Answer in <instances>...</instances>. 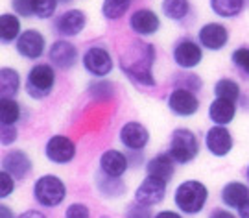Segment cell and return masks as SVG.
<instances>
[{
  "instance_id": "1",
  "label": "cell",
  "mask_w": 249,
  "mask_h": 218,
  "mask_svg": "<svg viewBox=\"0 0 249 218\" xmlns=\"http://www.w3.org/2000/svg\"><path fill=\"white\" fill-rule=\"evenodd\" d=\"M153 59H155L153 45L137 43V45L131 46V50H127L125 54L120 55V69L137 85L153 87L155 85V78L151 73Z\"/></svg>"
},
{
  "instance_id": "2",
  "label": "cell",
  "mask_w": 249,
  "mask_h": 218,
  "mask_svg": "<svg viewBox=\"0 0 249 218\" xmlns=\"http://www.w3.org/2000/svg\"><path fill=\"white\" fill-rule=\"evenodd\" d=\"M207 196H209V191L203 183L196 180H187L174 192V203L178 205L179 211L187 215H196L205 207Z\"/></svg>"
},
{
  "instance_id": "3",
  "label": "cell",
  "mask_w": 249,
  "mask_h": 218,
  "mask_svg": "<svg viewBox=\"0 0 249 218\" xmlns=\"http://www.w3.org/2000/svg\"><path fill=\"white\" fill-rule=\"evenodd\" d=\"M168 154L179 164H187L190 161H194L199 154V141H197L196 133L187 129V127H178L170 139Z\"/></svg>"
},
{
  "instance_id": "4",
  "label": "cell",
  "mask_w": 249,
  "mask_h": 218,
  "mask_svg": "<svg viewBox=\"0 0 249 218\" xmlns=\"http://www.w3.org/2000/svg\"><path fill=\"white\" fill-rule=\"evenodd\" d=\"M55 83V73L50 65L39 63L32 67V71L28 73L26 78V91L32 98L36 100H43L46 98L53 89Z\"/></svg>"
},
{
  "instance_id": "5",
  "label": "cell",
  "mask_w": 249,
  "mask_h": 218,
  "mask_svg": "<svg viewBox=\"0 0 249 218\" xmlns=\"http://www.w3.org/2000/svg\"><path fill=\"white\" fill-rule=\"evenodd\" d=\"M34 196L45 207H57L67 196V187L57 176H41L34 185Z\"/></svg>"
},
{
  "instance_id": "6",
  "label": "cell",
  "mask_w": 249,
  "mask_h": 218,
  "mask_svg": "<svg viewBox=\"0 0 249 218\" xmlns=\"http://www.w3.org/2000/svg\"><path fill=\"white\" fill-rule=\"evenodd\" d=\"M164 196H166V182L153 176H146L139 185V189L135 191V200L144 207L159 205L164 200Z\"/></svg>"
},
{
  "instance_id": "7",
  "label": "cell",
  "mask_w": 249,
  "mask_h": 218,
  "mask_svg": "<svg viewBox=\"0 0 249 218\" xmlns=\"http://www.w3.org/2000/svg\"><path fill=\"white\" fill-rule=\"evenodd\" d=\"M45 154L48 161L55 164H67L76 157V145L72 139L65 135H53L45 146Z\"/></svg>"
},
{
  "instance_id": "8",
  "label": "cell",
  "mask_w": 249,
  "mask_h": 218,
  "mask_svg": "<svg viewBox=\"0 0 249 218\" xmlns=\"http://www.w3.org/2000/svg\"><path fill=\"white\" fill-rule=\"evenodd\" d=\"M83 67L87 69V73L92 76H107L113 71V57L102 46H90L87 52L83 54Z\"/></svg>"
},
{
  "instance_id": "9",
  "label": "cell",
  "mask_w": 249,
  "mask_h": 218,
  "mask_svg": "<svg viewBox=\"0 0 249 218\" xmlns=\"http://www.w3.org/2000/svg\"><path fill=\"white\" fill-rule=\"evenodd\" d=\"M168 108L179 117H192L199 109V100L192 91H188L185 87H178L168 96Z\"/></svg>"
},
{
  "instance_id": "10",
  "label": "cell",
  "mask_w": 249,
  "mask_h": 218,
  "mask_svg": "<svg viewBox=\"0 0 249 218\" xmlns=\"http://www.w3.org/2000/svg\"><path fill=\"white\" fill-rule=\"evenodd\" d=\"M48 57H50V63L55 65L57 69L69 71V69H72V67L76 65V61H78V48L72 45L71 41L59 39V41H55V43L50 46Z\"/></svg>"
},
{
  "instance_id": "11",
  "label": "cell",
  "mask_w": 249,
  "mask_h": 218,
  "mask_svg": "<svg viewBox=\"0 0 249 218\" xmlns=\"http://www.w3.org/2000/svg\"><path fill=\"white\" fill-rule=\"evenodd\" d=\"M17 52L26 59H37L45 52V37L37 30H26L17 39Z\"/></svg>"
},
{
  "instance_id": "12",
  "label": "cell",
  "mask_w": 249,
  "mask_h": 218,
  "mask_svg": "<svg viewBox=\"0 0 249 218\" xmlns=\"http://www.w3.org/2000/svg\"><path fill=\"white\" fill-rule=\"evenodd\" d=\"M205 145L213 155L223 157L232 150V137L227 127L214 126L205 133Z\"/></svg>"
},
{
  "instance_id": "13",
  "label": "cell",
  "mask_w": 249,
  "mask_h": 218,
  "mask_svg": "<svg viewBox=\"0 0 249 218\" xmlns=\"http://www.w3.org/2000/svg\"><path fill=\"white\" fill-rule=\"evenodd\" d=\"M201 57H203V54H201L199 45L190 41V39L179 41L178 45L174 46V61L181 69H194L201 61Z\"/></svg>"
},
{
  "instance_id": "14",
  "label": "cell",
  "mask_w": 249,
  "mask_h": 218,
  "mask_svg": "<svg viewBox=\"0 0 249 218\" xmlns=\"http://www.w3.org/2000/svg\"><path fill=\"white\" fill-rule=\"evenodd\" d=\"M87 24V17L81 9H69L61 17L55 18V30L65 37L78 36Z\"/></svg>"
},
{
  "instance_id": "15",
  "label": "cell",
  "mask_w": 249,
  "mask_h": 218,
  "mask_svg": "<svg viewBox=\"0 0 249 218\" xmlns=\"http://www.w3.org/2000/svg\"><path fill=\"white\" fill-rule=\"evenodd\" d=\"M199 43L209 48V50H222L229 41V32L223 24L218 22H209L199 30Z\"/></svg>"
},
{
  "instance_id": "16",
  "label": "cell",
  "mask_w": 249,
  "mask_h": 218,
  "mask_svg": "<svg viewBox=\"0 0 249 218\" xmlns=\"http://www.w3.org/2000/svg\"><path fill=\"white\" fill-rule=\"evenodd\" d=\"M120 141L129 150H142L150 141V133L141 122H127L120 129Z\"/></svg>"
},
{
  "instance_id": "17",
  "label": "cell",
  "mask_w": 249,
  "mask_h": 218,
  "mask_svg": "<svg viewBox=\"0 0 249 218\" xmlns=\"http://www.w3.org/2000/svg\"><path fill=\"white\" fill-rule=\"evenodd\" d=\"M2 166L13 178L24 180L28 174H30V170H32V161H30L26 152H22V150H11V152H8V154L4 155Z\"/></svg>"
},
{
  "instance_id": "18",
  "label": "cell",
  "mask_w": 249,
  "mask_h": 218,
  "mask_svg": "<svg viewBox=\"0 0 249 218\" xmlns=\"http://www.w3.org/2000/svg\"><path fill=\"white\" fill-rule=\"evenodd\" d=\"M100 168L107 178L118 180L127 170V157L118 150H107L100 157Z\"/></svg>"
},
{
  "instance_id": "19",
  "label": "cell",
  "mask_w": 249,
  "mask_h": 218,
  "mask_svg": "<svg viewBox=\"0 0 249 218\" xmlns=\"http://www.w3.org/2000/svg\"><path fill=\"white\" fill-rule=\"evenodd\" d=\"M129 26L139 36H153L159 30L160 20L151 9H137L129 18Z\"/></svg>"
},
{
  "instance_id": "20",
  "label": "cell",
  "mask_w": 249,
  "mask_h": 218,
  "mask_svg": "<svg viewBox=\"0 0 249 218\" xmlns=\"http://www.w3.org/2000/svg\"><path fill=\"white\" fill-rule=\"evenodd\" d=\"M222 201L227 207L240 209L244 203L249 201V189L240 182H229L222 189Z\"/></svg>"
},
{
  "instance_id": "21",
  "label": "cell",
  "mask_w": 249,
  "mask_h": 218,
  "mask_svg": "<svg viewBox=\"0 0 249 218\" xmlns=\"http://www.w3.org/2000/svg\"><path fill=\"white\" fill-rule=\"evenodd\" d=\"M174 166H176V161L170 154H157L155 157H151L148 164H146V172L148 176H153V178H159V180H164L168 182L170 178L174 176Z\"/></svg>"
},
{
  "instance_id": "22",
  "label": "cell",
  "mask_w": 249,
  "mask_h": 218,
  "mask_svg": "<svg viewBox=\"0 0 249 218\" xmlns=\"http://www.w3.org/2000/svg\"><path fill=\"white\" fill-rule=\"evenodd\" d=\"M236 108H234V102L222 100V98H216L209 108V117L213 122H216L218 126H225L229 124L232 118H234Z\"/></svg>"
},
{
  "instance_id": "23",
  "label": "cell",
  "mask_w": 249,
  "mask_h": 218,
  "mask_svg": "<svg viewBox=\"0 0 249 218\" xmlns=\"http://www.w3.org/2000/svg\"><path fill=\"white\" fill-rule=\"evenodd\" d=\"M18 89H20V76H18V73L9 69V67H4L0 71V94H2V100H6V98L13 100V96H17Z\"/></svg>"
},
{
  "instance_id": "24",
  "label": "cell",
  "mask_w": 249,
  "mask_h": 218,
  "mask_svg": "<svg viewBox=\"0 0 249 218\" xmlns=\"http://www.w3.org/2000/svg\"><path fill=\"white\" fill-rule=\"evenodd\" d=\"M20 37V20L13 13H4L0 17V39L4 45H9L13 39Z\"/></svg>"
},
{
  "instance_id": "25",
  "label": "cell",
  "mask_w": 249,
  "mask_h": 218,
  "mask_svg": "<svg viewBox=\"0 0 249 218\" xmlns=\"http://www.w3.org/2000/svg\"><path fill=\"white\" fill-rule=\"evenodd\" d=\"M246 0H211V8L216 15L223 18H231L240 15Z\"/></svg>"
},
{
  "instance_id": "26",
  "label": "cell",
  "mask_w": 249,
  "mask_h": 218,
  "mask_svg": "<svg viewBox=\"0 0 249 218\" xmlns=\"http://www.w3.org/2000/svg\"><path fill=\"white\" fill-rule=\"evenodd\" d=\"M214 94H216V98L234 102L240 96V87L231 78H222V80H218L216 85H214Z\"/></svg>"
},
{
  "instance_id": "27",
  "label": "cell",
  "mask_w": 249,
  "mask_h": 218,
  "mask_svg": "<svg viewBox=\"0 0 249 218\" xmlns=\"http://www.w3.org/2000/svg\"><path fill=\"white\" fill-rule=\"evenodd\" d=\"M190 11L188 0H162V13L172 20H183Z\"/></svg>"
},
{
  "instance_id": "28",
  "label": "cell",
  "mask_w": 249,
  "mask_h": 218,
  "mask_svg": "<svg viewBox=\"0 0 249 218\" xmlns=\"http://www.w3.org/2000/svg\"><path fill=\"white\" fill-rule=\"evenodd\" d=\"M131 6V0H104L102 4V15L109 20L120 18Z\"/></svg>"
},
{
  "instance_id": "29",
  "label": "cell",
  "mask_w": 249,
  "mask_h": 218,
  "mask_svg": "<svg viewBox=\"0 0 249 218\" xmlns=\"http://www.w3.org/2000/svg\"><path fill=\"white\" fill-rule=\"evenodd\" d=\"M20 118V106L11 98L2 100V109H0V120L2 126H13Z\"/></svg>"
},
{
  "instance_id": "30",
  "label": "cell",
  "mask_w": 249,
  "mask_h": 218,
  "mask_svg": "<svg viewBox=\"0 0 249 218\" xmlns=\"http://www.w3.org/2000/svg\"><path fill=\"white\" fill-rule=\"evenodd\" d=\"M57 0H34V15L39 18H48L53 15Z\"/></svg>"
},
{
  "instance_id": "31",
  "label": "cell",
  "mask_w": 249,
  "mask_h": 218,
  "mask_svg": "<svg viewBox=\"0 0 249 218\" xmlns=\"http://www.w3.org/2000/svg\"><path fill=\"white\" fill-rule=\"evenodd\" d=\"M232 63L240 67L246 74H249V48H236L231 55Z\"/></svg>"
},
{
  "instance_id": "32",
  "label": "cell",
  "mask_w": 249,
  "mask_h": 218,
  "mask_svg": "<svg viewBox=\"0 0 249 218\" xmlns=\"http://www.w3.org/2000/svg\"><path fill=\"white\" fill-rule=\"evenodd\" d=\"M15 189V178L6 170L0 172V198H8Z\"/></svg>"
},
{
  "instance_id": "33",
  "label": "cell",
  "mask_w": 249,
  "mask_h": 218,
  "mask_svg": "<svg viewBox=\"0 0 249 218\" xmlns=\"http://www.w3.org/2000/svg\"><path fill=\"white\" fill-rule=\"evenodd\" d=\"M11 6L20 17H32L34 15V0H11Z\"/></svg>"
},
{
  "instance_id": "34",
  "label": "cell",
  "mask_w": 249,
  "mask_h": 218,
  "mask_svg": "<svg viewBox=\"0 0 249 218\" xmlns=\"http://www.w3.org/2000/svg\"><path fill=\"white\" fill-rule=\"evenodd\" d=\"M65 218H90V211L83 203H72L65 211Z\"/></svg>"
},
{
  "instance_id": "35",
  "label": "cell",
  "mask_w": 249,
  "mask_h": 218,
  "mask_svg": "<svg viewBox=\"0 0 249 218\" xmlns=\"http://www.w3.org/2000/svg\"><path fill=\"white\" fill-rule=\"evenodd\" d=\"M125 218H151L150 207H144V205L135 201L125 211Z\"/></svg>"
},
{
  "instance_id": "36",
  "label": "cell",
  "mask_w": 249,
  "mask_h": 218,
  "mask_svg": "<svg viewBox=\"0 0 249 218\" xmlns=\"http://www.w3.org/2000/svg\"><path fill=\"white\" fill-rule=\"evenodd\" d=\"M17 127L15 126H2V146H9L17 141Z\"/></svg>"
},
{
  "instance_id": "37",
  "label": "cell",
  "mask_w": 249,
  "mask_h": 218,
  "mask_svg": "<svg viewBox=\"0 0 249 218\" xmlns=\"http://www.w3.org/2000/svg\"><path fill=\"white\" fill-rule=\"evenodd\" d=\"M18 218H46L41 211H36V209H30V211H24L22 215Z\"/></svg>"
},
{
  "instance_id": "38",
  "label": "cell",
  "mask_w": 249,
  "mask_h": 218,
  "mask_svg": "<svg viewBox=\"0 0 249 218\" xmlns=\"http://www.w3.org/2000/svg\"><path fill=\"white\" fill-rule=\"evenodd\" d=\"M209 218H236V217H234L232 213H229V211L218 209V211H214V213Z\"/></svg>"
},
{
  "instance_id": "39",
  "label": "cell",
  "mask_w": 249,
  "mask_h": 218,
  "mask_svg": "<svg viewBox=\"0 0 249 218\" xmlns=\"http://www.w3.org/2000/svg\"><path fill=\"white\" fill-rule=\"evenodd\" d=\"M155 218H183V217L179 213H176V211H160V213L155 215Z\"/></svg>"
},
{
  "instance_id": "40",
  "label": "cell",
  "mask_w": 249,
  "mask_h": 218,
  "mask_svg": "<svg viewBox=\"0 0 249 218\" xmlns=\"http://www.w3.org/2000/svg\"><path fill=\"white\" fill-rule=\"evenodd\" d=\"M0 218H15V215H13V211L9 209L8 205H2L0 207Z\"/></svg>"
},
{
  "instance_id": "41",
  "label": "cell",
  "mask_w": 249,
  "mask_h": 218,
  "mask_svg": "<svg viewBox=\"0 0 249 218\" xmlns=\"http://www.w3.org/2000/svg\"><path fill=\"white\" fill-rule=\"evenodd\" d=\"M238 217H240V218H249V201H248V203H244L240 209H238Z\"/></svg>"
},
{
  "instance_id": "42",
  "label": "cell",
  "mask_w": 249,
  "mask_h": 218,
  "mask_svg": "<svg viewBox=\"0 0 249 218\" xmlns=\"http://www.w3.org/2000/svg\"><path fill=\"white\" fill-rule=\"evenodd\" d=\"M71 0H57V4H69Z\"/></svg>"
},
{
  "instance_id": "43",
  "label": "cell",
  "mask_w": 249,
  "mask_h": 218,
  "mask_svg": "<svg viewBox=\"0 0 249 218\" xmlns=\"http://www.w3.org/2000/svg\"><path fill=\"white\" fill-rule=\"evenodd\" d=\"M248 180H249V166H248Z\"/></svg>"
}]
</instances>
